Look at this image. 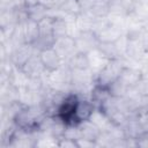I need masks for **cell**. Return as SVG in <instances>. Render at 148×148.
I'll return each mask as SVG.
<instances>
[{
  "instance_id": "52a82bcc",
  "label": "cell",
  "mask_w": 148,
  "mask_h": 148,
  "mask_svg": "<svg viewBox=\"0 0 148 148\" xmlns=\"http://www.w3.org/2000/svg\"><path fill=\"white\" fill-rule=\"evenodd\" d=\"M99 42H118L123 37L121 29L111 22H105L102 24L99 30L96 31Z\"/></svg>"
},
{
  "instance_id": "30bf717a",
  "label": "cell",
  "mask_w": 148,
  "mask_h": 148,
  "mask_svg": "<svg viewBox=\"0 0 148 148\" xmlns=\"http://www.w3.org/2000/svg\"><path fill=\"white\" fill-rule=\"evenodd\" d=\"M66 65L72 72H88L91 66L89 54L76 52L72 58L66 61Z\"/></svg>"
},
{
  "instance_id": "5bb4252c",
  "label": "cell",
  "mask_w": 148,
  "mask_h": 148,
  "mask_svg": "<svg viewBox=\"0 0 148 148\" xmlns=\"http://www.w3.org/2000/svg\"><path fill=\"white\" fill-rule=\"evenodd\" d=\"M57 8L58 10L73 17H79L84 12L80 0H62Z\"/></svg>"
},
{
  "instance_id": "7a4b0ae2",
  "label": "cell",
  "mask_w": 148,
  "mask_h": 148,
  "mask_svg": "<svg viewBox=\"0 0 148 148\" xmlns=\"http://www.w3.org/2000/svg\"><path fill=\"white\" fill-rule=\"evenodd\" d=\"M74 40L76 45V51L87 54L96 51L99 44L98 36L92 29H81L79 34L74 37Z\"/></svg>"
},
{
  "instance_id": "4fadbf2b",
  "label": "cell",
  "mask_w": 148,
  "mask_h": 148,
  "mask_svg": "<svg viewBox=\"0 0 148 148\" xmlns=\"http://www.w3.org/2000/svg\"><path fill=\"white\" fill-rule=\"evenodd\" d=\"M96 51H98L99 54L106 59V61L120 59L121 57V50L118 45V42H99Z\"/></svg>"
},
{
  "instance_id": "5b68a950",
  "label": "cell",
  "mask_w": 148,
  "mask_h": 148,
  "mask_svg": "<svg viewBox=\"0 0 148 148\" xmlns=\"http://www.w3.org/2000/svg\"><path fill=\"white\" fill-rule=\"evenodd\" d=\"M53 47L57 50V52L59 53V56L61 57V59L65 62L77 52L74 37H72L69 35L65 36V37H61V38H58L56 40V44H54Z\"/></svg>"
},
{
  "instance_id": "8fae6325",
  "label": "cell",
  "mask_w": 148,
  "mask_h": 148,
  "mask_svg": "<svg viewBox=\"0 0 148 148\" xmlns=\"http://www.w3.org/2000/svg\"><path fill=\"white\" fill-rule=\"evenodd\" d=\"M95 110H96V108L90 99L88 101V99H83V98L79 97L76 108H75V118H76L77 123L81 124L83 121L89 120L91 118L92 113L95 112Z\"/></svg>"
},
{
  "instance_id": "2e32d148",
  "label": "cell",
  "mask_w": 148,
  "mask_h": 148,
  "mask_svg": "<svg viewBox=\"0 0 148 148\" xmlns=\"http://www.w3.org/2000/svg\"><path fill=\"white\" fill-rule=\"evenodd\" d=\"M131 90H133L141 98H148V79L142 77L136 83V86L134 88H132Z\"/></svg>"
},
{
  "instance_id": "9a60e30c",
  "label": "cell",
  "mask_w": 148,
  "mask_h": 148,
  "mask_svg": "<svg viewBox=\"0 0 148 148\" xmlns=\"http://www.w3.org/2000/svg\"><path fill=\"white\" fill-rule=\"evenodd\" d=\"M52 34L56 39L69 35L68 34V23L64 17L52 16Z\"/></svg>"
},
{
  "instance_id": "7c38bea8",
  "label": "cell",
  "mask_w": 148,
  "mask_h": 148,
  "mask_svg": "<svg viewBox=\"0 0 148 148\" xmlns=\"http://www.w3.org/2000/svg\"><path fill=\"white\" fill-rule=\"evenodd\" d=\"M88 12L95 20H103L110 15V0H92Z\"/></svg>"
},
{
  "instance_id": "ac0fdd59",
  "label": "cell",
  "mask_w": 148,
  "mask_h": 148,
  "mask_svg": "<svg viewBox=\"0 0 148 148\" xmlns=\"http://www.w3.org/2000/svg\"><path fill=\"white\" fill-rule=\"evenodd\" d=\"M40 0H21V2L25 6V7H29V6H32V5H36L38 3Z\"/></svg>"
},
{
  "instance_id": "9c48e42d",
  "label": "cell",
  "mask_w": 148,
  "mask_h": 148,
  "mask_svg": "<svg viewBox=\"0 0 148 148\" xmlns=\"http://www.w3.org/2000/svg\"><path fill=\"white\" fill-rule=\"evenodd\" d=\"M52 8H50L49 6H46L45 3L43 2H38L36 5H32V6H29V7H25V13H27V20H30V21H34V22H42L43 20L47 18L51 14Z\"/></svg>"
},
{
  "instance_id": "277c9868",
  "label": "cell",
  "mask_w": 148,
  "mask_h": 148,
  "mask_svg": "<svg viewBox=\"0 0 148 148\" xmlns=\"http://www.w3.org/2000/svg\"><path fill=\"white\" fill-rule=\"evenodd\" d=\"M38 57L46 73H54L62 67L64 60L54 47H50L38 52Z\"/></svg>"
},
{
  "instance_id": "6da1fadb",
  "label": "cell",
  "mask_w": 148,
  "mask_h": 148,
  "mask_svg": "<svg viewBox=\"0 0 148 148\" xmlns=\"http://www.w3.org/2000/svg\"><path fill=\"white\" fill-rule=\"evenodd\" d=\"M124 67H125V65L120 61V59L108 60L106 64L96 74V77L94 80V84L110 88L119 79Z\"/></svg>"
},
{
  "instance_id": "ba28073f",
  "label": "cell",
  "mask_w": 148,
  "mask_h": 148,
  "mask_svg": "<svg viewBox=\"0 0 148 148\" xmlns=\"http://www.w3.org/2000/svg\"><path fill=\"white\" fill-rule=\"evenodd\" d=\"M20 71L23 72V74L27 76L28 80H38L43 73H46L39 60L38 53L34 54Z\"/></svg>"
},
{
  "instance_id": "3957f363",
  "label": "cell",
  "mask_w": 148,
  "mask_h": 148,
  "mask_svg": "<svg viewBox=\"0 0 148 148\" xmlns=\"http://www.w3.org/2000/svg\"><path fill=\"white\" fill-rule=\"evenodd\" d=\"M36 53H38V52L30 44H20V45H16L13 49V51L9 53V62L16 69H21L27 64V61L34 54H36Z\"/></svg>"
},
{
  "instance_id": "8992f818",
  "label": "cell",
  "mask_w": 148,
  "mask_h": 148,
  "mask_svg": "<svg viewBox=\"0 0 148 148\" xmlns=\"http://www.w3.org/2000/svg\"><path fill=\"white\" fill-rule=\"evenodd\" d=\"M143 77L141 69L139 68H134V67H127L125 66L118 81L119 83L125 87L127 90H131L132 88H134L136 86V83Z\"/></svg>"
},
{
  "instance_id": "e0dca14e",
  "label": "cell",
  "mask_w": 148,
  "mask_h": 148,
  "mask_svg": "<svg viewBox=\"0 0 148 148\" xmlns=\"http://www.w3.org/2000/svg\"><path fill=\"white\" fill-rule=\"evenodd\" d=\"M58 147H65V148H80L77 139L62 135L58 139Z\"/></svg>"
}]
</instances>
